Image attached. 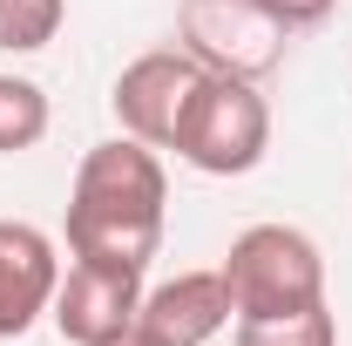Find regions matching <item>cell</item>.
<instances>
[{"label":"cell","mask_w":352,"mask_h":346,"mask_svg":"<svg viewBox=\"0 0 352 346\" xmlns=\"http://www.w3.org/2000/svg\"><path fill=\"white\" fill-rule=\"evenodd\" d=\"M163 217H170V176L149 143L109 136L75 163L68 190V258L109 265V272H149L163 252Z\"/></svg>","instance_id":"obj_1"},{"label":"cell","mask_w":352,"mask_h":346,"mask_svg":"<svg viewBox=\"0 0 352 346\" xmlns=\"http://www.w3.org/2000/svg\"><path fill=\"white\" fill-rule=\"evenodd\" d=\"M176 156L204 176H244L271 150V102L258 95L251 75H217L204 68L183 116H176Z\"/></svg>","instance_id":"obj_2"},{"label":"cell","mask_w":352,"mask_h":346,"mask_svg":"<svg viewBox=\"0 0 352 346\" xmlns=\"http://www.w3.org/2000/svg\"><path fill=\"white\" fill-rule=\"evenodd\" d=\"M223 292L237 319H278L325 299V258L298 224H251L223 252Z\"/></svg>","instance_id":"obj_3"},{"label":"cell","mask_w":352,"mask_h":346,"mask_svg":"<svg viewBox=\"0 0 352 346\" xmlns=\"http://www.w3.org/2000/svg\"><path fill=\"white\" fill-rule=\"evenodd\" d=\"M176 34L183 48L204 61V68H217V75H271L278 61H285V41H292V28L285 21H271L258 0H183L176 7Z\"/></svg>","instance_id":"obj_4"},{"label":"cell","mask_w":352,"mask_h":346,"mask_svg":"<svg viewBox=\"0 0 352 346\" xmlns=\"http://www.w3.org/2000/svg\"><path fill=\"white\" fill-rule=\"evenodd\" d=\"M197 75H204V61L190 48H149V54H135L129 68L116 75V88H109V109H116L122 136L149 143V150H170L176 116H183Z\"/></svg>","instance_id":"obj_5"},{"label":"cell","mask_w":352,"mask_h":346,"mask_svg":"<svg viewBox=\"0 0 352 346\" xmlns=\"http://www.w3.org/2000/svg\"><path fill=\"white\" fill-rule=\"evenodd\" d=\"M142 312V272H109V265H68L61 285H54V305L47 319L61 326L68 346H109L122 340Z\"/></svg>","instance_id":"obj_6"},{"label":"cell","mask_w":352,"mask_h":346,"mask_svg":"<svg viewBox=\"0 0 352 346\" xmlns=\"http://www.w3.org/2000/svg\"><path fill=\"white\" fill-rule=\"evenodd\" d=\"M61 285V252L41 224L28 217H0V340H21Z\"/></svg>","instance_id":"obj_7"},{"label":"cell","mask_w":352,"mask_h":346,"mask_svg":"<svg viewBox=\"0 0 352 346\" xmlns=\"http://www.w3.org/2000/svg\"><path fill=\"white\" fill-rule=\"evenodd\" d=\"M230 319L237 312H230V292H223V272H176L163 285H149L142 312H135V326L156 346H210Z\"/></svg>","instance_id":"obj_8"},{"label":"cell","mask_w":352,"mask_h":346,"mask_svg":"<svg viewBox=\"0 0 352 346\" xmlns=\"http://www.w3.org/2000/svg\"><path fill=\"white\" fill-rule=\"evenodd\" d=\"M47 136V88L28 75H0V156H21Z\"/></svg>","instance_id":"obj_9"},{"label":"cell","mask_w":352,"mask_h":346,"mask_svg":"<svg viewBox=\"0 0 352 346\" xmlns=\"http://www.w3.org/2000/svg\"><path fill=\"white\" fill-rule=\"evenodd\" d=\"M237 346H339V319L325 299L278 319H237Z\"/></svg>","instance_id":"obj_10"},{"label":"cell","mask_w":352,"mask_h":346,"mask_svg":"<svg viewBox=\"0 0 352 346\" xmlns=\"http://www.w3.org/2000/svg\"><path fill=\"white\" fill-rule=\"evenodd\" d=\"M68 0H0V54H34L61 34Z\"/></svg>","instance_id":"obj_11"},{"label":"cell","mask_w":352,"mask_h":346,"mask_svg":"<svg viewBox=\"0 0 352 346\" xmlns=\"http://www.w3.org/2000/svg\"><path fill=\"white\" fill-rule=\"evenodd\" d=\"M258 7L271 14V21H285V28L298 34V28H318V21H325L339 0H258Z\"/></svg>","instance_id":"obj_12"},{"label":"cell","mask_w":352,"mask_h":346,"mask_svg":"<svg viewBox=\"0 0 352 346\" xmlns=\"http://www.w3.org/2000/svg\"><path fill=\"white\" fill-rule=\"evenodd\" d=\"M109 346H156V340H149V333H142V326H129V333H122V340H109Z\"/></svg>","instance_id":"obj_13"}]
</instances>
